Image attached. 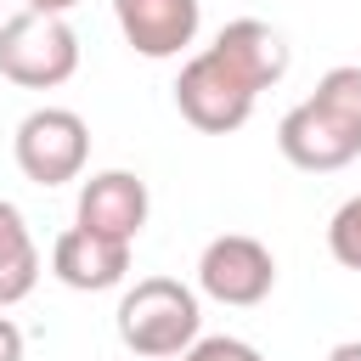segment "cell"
Wrapping results in <instances>:
<instances>
[{
  "label": "cell",
  "instance_id": "6",
  "mask_svg": "<svg viewBox=\"0 0 361 361\" xmlns=\"http://www.w3.org/2000/svg\"><path fill=\"white\" fill-rule=\"evenodd\" d=\"M113 17H118V34L135 56L164 62L197 39L203 0H113Z\"/></svg>",
  "mask_w": 361,
  "mask_h": 361
},
{
  "label": "cell",
  "instance_id": "14",
  "mask_svg": "<svg viewBox=\"0 0 361 361\" xmlns=\"http://www.w3.org/2000/svg\"><path fill=\"white\" fill-rule=\"evenodd\" d=\"M180 361H259V350L248 344V338H231V333H214V338H192V350L180 355Z\"/></svg>",
  "mask_w": 361,
  "mask_h": 361
},
{
  "label": "cell",
  "instance_id": "13",
  "mask_svg": "<svg viewBox=\"0 0 361 361\" xmlns=\"http://www.w3.org/2000/svg\"><path fill=\"white\" fill-rule=\"evenodd\" d=\"M327 254L344 271H361V192L333 209V220H327Z\"/></svg>",
  "mask_w": 361,
  "mask_h": 361
},
{
  "label": "cell",
  "instance_id": "16",
  "mask_svg": "<svg viewBox=\"0 0 361 361\" xmlns=\"http://www.w3.org/2000/svg\"><path fill=\"white\" fill-rule=\"evenodd\" d=\"M327 361H361V338H344V344H333V350H327Z\"/></svg>",
  "mask_w": 361,
  "mask_h": 361
},
{
  "label": "cell",
  "instance_id": "12",
  "mask_svg": "<svg viewBox=\"0 0 361 361\" xmlns=\"http://www.w3.org/2000/svg\"><path fill=\"white\" fill-rule=\"evenodd\" d=\"M310 102H316L333 124H344V130L361 141V62H338V68H327V73L316 79Z\"/></svg>",
  "mask_w": 361,
  "mask_h": 361
},
{
  "label": "cell",
  "instance_id": "10",
  "mask_svg": "<svg viewBox=\"0 0 361 361\" xmlns=\"http://www.w3.org/2000/svg\"><path fill=\"white\" fill-rule=\"evenodd\" d=\"M248 90H271L282 73H288V45H282V34L271 28V23H259V17H237V23H226L220 34H214V45H209Z\"/></svg>",
  "mask_w": 361,
  "mask_h": 361
},
{
  "label": "cell",
  "instance_id": "11",
  "mask_svg": "<svg viewBox=\"0 0 361 361\" xmlns=\"http://www.w3.org/2000/svg\"><path fill=\"white\" fill-rule=\"evenodd\" d=\"M34 282H39V248L28 237L23 209L0 197V310L17 305V299H28Z\"/></svg>",
  "mask_w": 361,
  "mask_h": 361
},
{
  "label": "cell",
  "instance_id": "17",
  "mask_svg": "<svg viewBox=\"0 0 361 361\" xmlns=\"http://www.w3.org/2000/svg\"><path fill=\"white\" fill-rule=\"evenodd\" d=\"M79 0H28V11H56V17H68Z\"/></svg>",
  "mask_w": 361,
  "mask_h": 361
},
{
  "label": "cell",
  "instance_id": "8",
  "mask_svg": "<svg viewBox=\"0 0 361 361\" xmlns=\"http://www.w3.org/2000/svg\"><path fill=\"white\" fill-rule=\"evenodd\" d=\"M276 147H282V158H288L293 169H310V175H327V169H344L350 158H361V141H355L344 124H333L310 96L282 113Z\"/></svg>",
  "mask_w": 361,
  "mask_h": 361
},
{
  "label": "cell",
  "instance_id": "1",
  "mask_svg": "<svg viewBox=\"0 0 361 361\" xmlns=\"http://www.w3.org/2000/svg\"><path fill=\"white\" fill-rule=\"evenodd\" d=\"M197 333H203V310H197V293L186 282L141 276L135 288H124V299H118V338H124L130 355L169 361V355H186Z\"/></svg>",
  "mask_w": 361,
  "mask_h": 361
},
{
  "label": "cell",
  "instance_id": "4",
  "mask_svg": "<svg viewBox=\"0 0 361 361\" xmlns=\"http://www.w3.org/2000/svg\"><path fill=\"white\" fill-rule=\"evenodd\" d=\"M254 96H259V90H248L214 51H197V56L180 68V79H175V107H180V118H186L192 130H203V135H231V130H243L248 113H254Z\"/></svg>",
  "mask_w": 361,
  "mask_h": 361
},
{
  "label": "cell",
  "instance_id": "2",
  "mask_svg": "<svg viewBox=\"0 0 361 361\" xmlns=\"http://www.w3.org/2000/svg\"><path fill=\"white\" fill-rule=\"evenodd\" d=\"M79 73V34L56 11H17L0 23V79L23 90H56Z\"/></svg>",
  "mask_w": 361,
  "mask_h": 361
},
{
  "label": "cell",
  "instance_id": "5",
  "mask_svg": "<svg viewBox=\"0 0 361 361\" xmlns=\"http://www.w3.org/2000/svg\"><path fill=\"white\" fill-rule=\"evenodd\" d=\"M197 288H203L209 299H220V305L248 310V305H259V299L276 288V259H271V248H265L259 237L226 231V237H214V243L197 254Z\"/></svg>",
  "mask_w": 361,
  "mask_h": 361
},
{
  "label": "cell",
  "instance_id": "3",
  "mask_svg": "<svg viewBox=\"0 0 361 361\" xmlns=\"http://www.w3.org/2000/svg\"><path fill=\"white\" fill-rule=\"evenodd\" d=\"M11 158L34 186L79 180L85 158H90V124L73 107H34L11 135Z\"/></svg>",
  "mask_w": 361,
  "mask_h": 361
},
{
  "label": "cell",
  "instance_id": "9",
  "mask_svg": "<svg viewBox=\"0 0 361 361\" xmlns=\"http://www.w3.org/2000/svg\"><path fill=\"white\" fill-rule=\"evenodd\" d=\"M51 276L73 293H107L130 276V243H113V237L73 226L51 243Z\"/></svg>",
  "mask_w": 361,
  "mask_h": 361
},
{
  "label": "cell",
  "instance_id": "15",
  "mask_svg": "<svg viewBox=\"0 0 361 361\" xmlns=\"http://www.w3.org/2000/svg\"><path fill=\"white\" fill-rule=\"evenodd\" d=\"M0 361H23V327L11 316H0Z\"/></svg>",
  "mask_w": 361,
  "mask_h": 361
},
{
  "label": "cell",
  "instance_id": "7",
  "mask_svg": "<svg viewBox=\"0 0 361 361\" xmlns=\"http://www.w3.org/2000/svg\"><path fill=\"white\" fill-rule=\"evenodd\" d=\"M147 180L130 175V169H102L79 186V209H73V226L96 231V237H113V243H135L141 226H147Z\"/></svg>",
  "mask_w": 361,
  "mask_h": 361
}]
</instances>
